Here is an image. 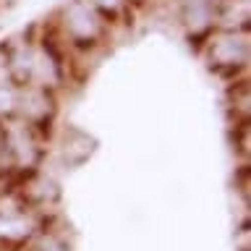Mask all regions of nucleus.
Wrapping results in <instances>:
<instances>
[{
	"mask_svg": "<svg viewBox=\"0 0 251 251\" xmlns=\"http://www.w3.org/2000/svg\"><path fill=\"white\" fill-rule=\"evenodd\" d=\"M11 154V133H8L5 126H0V157Z\"/></svg>",
	"mask_w": 251,
	"mask_h": 251,
	"instance_id": "obj_5",
	"label": "nucleus"
},
{
	"mask_svg": "<svg viewBox=\"0 0 251 251\" xmlns=\"http://www.w3.org/2000/svg\"><path fill=\"white\" fill-rule=\"evenodd\" d=\"M180 19L194 34H199V31L209 29L215 21V3L212 0H186Z\"/></svg>",
	"mask_w": 251,
	"mask_h": 251,
	"instance_id": "obj_4",
	"label": "nucleus"
},
{
	"mask_svg": "<svg viewBox=\"0 0 251 251\" xmlns=\"http://www.w3.org/2000/svg\"><path fill=\"white\" fill-rule=\"evenodd\" d=\"M63 26L76 42H92L100 34L102 21L97 16V8L89 0H71L63 8Z\"/></svg>",
	"mask_w": 251,
	"mask_h": 251,
	"instance_id": "obj_1",
	"label": "nucleus"
},
{
	"mask_svg": "<svg viewBox=\"0 0 251 251\" xmlns=\"http://www.w3.org/2000/svg\"><path fill=\"white\" fill-rule=\"evenodd\" d=\"M89 3L94 8H100V11H110V13L121 8V0H89Z\"/></svg>",
	"mask_w": 251,
	"mask_h": 251,
	"instance_id": "obj_6",
	"label": "nucleus"
},
{
	"mask_svg": "<svg viewBox=\"0 0 251 251\" xmlns=\"http://www.w3.org/2000/svg\"><path fill=\"white\" fill-rule=\"evenodd\" d=\"M16 110L26 123H42L52 115V97L42 86H26L16 97Z\"/></svg>",
	"mask_w": 251,
	"mask_h": 251,
	"instance_id": "obj_3",
	"label": "nucleus"
},
{
	"mask_svg": "<svg viewBox=\"0 0 251 251\" xmlns=\"http://www.w3.org/2000/svg\"><path fill=\"white\" fill-rule=\"evenodd\" d=\"M39 251H66V249H63V246H58V243H45V246L39 249Z\"/></svg>",
	"mask_w": 251,
	"mask_h": 251,
	"instance_id": "obj_7",
	"label": "nucleus"
},
{
	"mask_svg": "<svg viewBox=\"0 0 251 251\" xmlns=\"http://www.w3.org/2000/svg\"><path fill=\"white\" fill-rule=\"evenodd\" d=\"M212 63L223 68H238L249 60V39L241 31H223L209 47Z\"/></svg>",
	"mask_w": 251,
	"mask_h": 251,
	"instance_id": "obj_2",
	"label": "nucleus"
}]
</instances>
